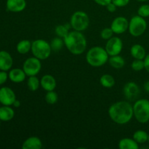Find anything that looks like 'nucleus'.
<instances>
[{
  "mask_svg": "<svg viewBox=\"0 0 149 149\" xmlns=\"http://www.w3.org/2000/svg\"><path fill=\"white\" fill-rule=\"evenodd\" d=\"M9 79L13 82L20 83L26 79V74L23 69L21 68H13L8 74Z\"/></svg>",
  "mask_w": 149,
  "mask_h": 149,
  "instance_id": "nucleus-17",
  "label": "nucleus"
},
{
  "mask_svg": "<svg viewBox=\"0 0 149 149\" xmlns=\"http://www.w3.org/2000/svg\"><path fill=\"white\" fill-rule=\"evenodd\" d=\"M130 55L135 59L144 60L145 57L146 56V52L145 48L142 45L139 44H135L131 47Z\"/></svg>",
  "mask_w": 149,
  "mask_h": 149,
  "instance_id": "nucleus-18",
  "label": "nucleus"
},
{
  "mask_svg": "<svg viewBox=\"0 0 149 149\" xmlns=\"http://www.w3.org/2000/svg\"><path fill=\"white\" fill-rule=\"evenodd\" d=\"M13 64V60L10 54L6 51H0V70L8 71L12 68Z\"/></svg>",
  "mask_w": 149,
  "mask_h": 149,
  "instance_id": "nucleus-14",
  "label": "nucleus"
},
{
  "mask_svg": "<svg viewBox=\"0 0 149 149\" xmlns=\"http://www.w3.org/2000/svg\"><path fill=\"white\" fill-rule=\"evenodd\" d=\"M130 0H112V2L117 7H124L127 5Z\"/></svg>",
  "mask_w": 149,
  "mask_h": 149,
  "instance_id": "nucleus-32",
  "label": "nucleus"
},
{
  "mask_svg": "<svg viewBox=\"0 0 149 149\" xmlns=\"http://www.w3.org/2000/svg\"><path fill=\"white\" fill-rule=\"evenodd\" d=\"M27 85L31 91L35 92L39 89L40 86V81L36 76H31V77H29L28 79Z\"/></svg>",
  "mask_w": 149,
  "mask_h": 149,
  "instance_id": "nucleus-25",
  "label": "nucleus"
},
{
  "mask_svg": "<svg viewBox=\"0 0 149 149\" xmlns=\"http://www.w3.org/2000/svg\"><path fill=\"white\" fill-rule=\"evenodd\" d=\"M137 1H148V0H137Z\"/></svg>",
  "mask_w": 149,
  "mask_h": 149,
  "instance_id": "nucleus-39",
  "label": "nucleus"
},
{
  "mask_svg": "<svg viewBox=\"0 0 149 149\" xmlns=\"http://www.w3.org/2000/svg\"><path fill=\"white\" fill-rule=\"evenodd\" d=\"M8 77V74L6 73L5 71H0V84H3L4 83H5Z\"/></svg>",
  "mask_w": 149,
  "mask_h": 149,
  "instance_id": "nucleus-33",
  "label": "nucleus"
},
{
  "mask_svg": "<svg viewBox=\"0 0 149 149\" xmlns=\"http://www.w3.org/2000/svg\"><path fill=\"white\" fill-rule=\"evenodd\" d=\"M70 24L74 30L84 31L90 25V17L83 11H77L71 15Z\"/></svg>",
  "mask_w": 149,
  "mask_h": 149,
  "instance_id": "nucleus-6",
  "label": "nucleus"
},
{
  "mask_svg": "<svg viewBox=\"0 0 149 149\" xmlns=\"http://www.w3.org/2000/svg\"><path fill=\"white\" fill-rule=\"evenodd\" d=\"M64 45V41L61 37H55L51 41L50 46L52 50L54 52H58L63 48Z\"/></svg>",
  "mask_w": 149,
  "mask_h": 149,
  "instance_id": "nucleus-26",
  "label": "nucleus"
},
{
  "mask_svg": "<svg viewBox=\"0 0 149 149\" xmlns=\"http://www.w3.org/2000/svg\"><path fill=\"white\" fill-rule=\"evenodd\" d=\"M133 114L136 120L141 124L149 121V100L147 99H139L133 106Z\"/></svg>",
  "mask_w": 149,
  "mask_h": 149,
  "instance_id": "nucleus-5",
  "label": "nucleus"
},
{
  "mask_svg": "<svg viewBox=\"0 0 149 149\" xmlns=\"http://www.w3.org/2000/svg\"><path fill=\"white\" fill-rule=\"evenodd\" d=\"M113 31H112V29L110 28H105L100 32V37L102 38L104 40H109V39L113 36Z\"/></svg>",
  "mask_w": 149,
  "mask_h": 149,
  "instance_id": "nucleus-30",
  "label": "nucleus"
},
{
  "mask_svg": "<svg viewBox=\"0 0 149 149\" xmlns=\"http://www.w3.org/2000/svg\"><path fill=\"white\" fill-rule=\"evenodd\" d=\"M143 61L144 64H145V69L149 73V54L145 57Z\"/></svg>",
  "mask_w": 149,
  "mask_h": 149,
  "instance_id": "nucleus-36",
  "label": "nucleus"
},
{
  "mask_svg": "<svg viewBox=\"0 0 149 149\" xmlns=\"http://www.w3.org/2000/svg\"><path fill=\"white\" fill-rule=\"evenodd\" d=\"M133 138L138 144L145 143L148 140V135L146 131L139 130L134 132Z\"/></svg>",
  "mask_w": 149,
  "mask_h": 149,
  "instance_id": "nucleus-24",
  "label": "nucleus"
},
{
  "mask_svg": "<svg viewBox=\"0 0 149 149\" xmlns=\"http://www.w3.org/2000/svg\"><path fill=\"white\" fill-rule=\"evenodd\" d=\"M144 89H145L146 91L147 92V93H149V81H146L145 84H144Z\"/></svg>",
  "mask_w": 149,
  "mask_h": 149,
  "instance_id": "nucleus-37",
  "label": "nucleus"
},
{
  "mask_svg": "<svg viewBox=\"0 0 149 149\" xmlns=\"http://www.w3.org/2000/svg\"><path fill=\"white\" fill-rule=\"evenodd\" d=\"M109 115L112 121L118 125H125L133 117V106L127 101H117L109 109Z\"/></svg>",
  "mask_w": 149,
  "mask_h": 149,
  "instance_id": "nucleus-1",
  "label": "nucleus"
},
{
  "mask_svg": "<svg viewBox=\"0 0 149 149\" xmlns=\"http://www.w3.org/2000/svg\"><path fill=\"white\" fill-rule=\"evenodd\" d=\"M109 54L102 47L95 46L90 48L86 55L87 62L93 67L102 66L109 61Z\"/></svg>",
  "mask_w": 149,
  "mask_h": 149,
  "instance_id": "nucleus-3",
  "label": "nucleus"
},
{
  "mask_svg": "<svg viewBox=\"0 0 149 149\" xmlns=\"http://www.w3.org/2000/svg\"><path fill=\"white\" fill-rule=\"evenodd\" d=\"M41 68H42L41 60L38 59L34 56L27 58L23 63V69L28 77L36 76L40 72Z\"/></svg>",
  "mask_w": 149,
  "mask_h": 149,
  "instance_id": "nucleus-8",
  "label": "nucleus"
},
{
  "mask_svg": "<svg viewBox=\"0 0 149 149\" xmlns=\"http://www.w3.org/2000/svg\"><path fill=\"white\" fill-rule=\"evenodd\" d=\"M31 51L33 56L42 61L47 59L50 56L52 50L50 43L44 39H39L32 42Z\"/></svg>",
  "mask_w": 149,
  "mask_h": 149,
  "instance_id": "nucleus-4",
  "label": "nucleus"
},
{
  "mask_svg": "<svg viewBox=\"0 0 149 149\" xmlns=\"http://www.w3.org/2000/svg\"><path fill=\"white\" fill-rule=\"evenodd\" d=\"M148 143H149V135H148Z\"/></svg>",
  "mask_w": 149,
  "mask_h": 149,
  "instance_id": "nucleus-40",
  "label": "nucleus"
},
{
  "mask_svg": "<svg viewBox=\"0 0 149 149\" xmlns=\"http://www.w3.org/2000/svg\"><path fill=\"white\" fill-rule=\"evenodd\" d=\"M131 68L132 70L135 71H141L145 68V64H144L143 60L135 59V61L131 64Z\"/></svg>",
  "mask_w": 149,
  "mask_h": 149,
  "instance_id": "nucleus-29",
  "label": "nucleus"
},
{
  "mask_svg": "<svg viewBox=\"0 0 149 149\" xmlns=\"http://www.w3.org/2000/svg\"><path fill=\"white\" fill-rule=\"evenodd\" d=\"M26 7V0H7V9L13 13H20Z\"/></svg>",
  "mask_w": 149,
  "mask_h": 149,
  "instance_id": "nucleus-15",
  "label": "nucleus"
},
{
  "mask_svg": "<svg viewBox=\"0 0 149 149\" xmlns=\"http://www.w3.org/2000/svg\"><path fill=\"white\" fill-rule=\"evenodd\" d=\"M31 44L32 42H31L29 40H27V39L21 40L17 43L16 49L19 53L24 55V54L28 53L31 49Z\"/></svg>",
  "mask_w": 149,
  "mask_h": 149,
  "instance_id": "nucleus-22",
  "label": "nucleus"
},
{
  "mask_svg": "<svg viewBox=\"0 0 149 149\" xmlns=\"http://www.w3.org/2000/svg\"><path fill=\"white\" fill-rule=\"evenodd\" d=\"M15 116V111L10 106H4L0 108V120L8 122L12 120Z\"/></svg>",
  "mask_w": 149,
  "mask_h": 149,
  "instance_id": "nucleus-20",
  "label": "nucleus"
},
{
  "mask_svg": "<svg viewBox=\"0 0 149 149\" xmlns=\"http://www.w3.org/2000/svg\"><path fill=\"white\" fill-rule=\"evenodd\" d=\"M13 106H14L15 108L20 107V102L18 100H15V101L14 103H13Z\"/></svg>",
  "mask_w": 149,
  "mask_h": 149,
  "instance_id": "nucleus-38",
  "label": "nucleus"
},
{
  "mask_svg": "<svg viewBox=\"0 0 149 149\" xmlns=\"http://www.w3.org/2000/svg\"><path fill=\"white\" fill-rule=\"evenodd\" d=\"M55 32L58 37L64 39L69 33V29L66 27L65 25H58L55 27Z\"/></svg>",
  "mask_w": 149,
  "mask_h": 149,
  "instance_id": "nucleus-27",
  "label": "nucleus"
},
{
  "mask_svg": "<svg viewBox=\"0 0 149 149\" xmlns=\"http://www.w3.org/2000/svg\"><path fill=\"white\" fill-rule=\"evenodd\" d=\"M15 100V94L12 89L7 87L0 89V103L4 106H12Z\"/></svg>",
  "mask_w": 149,
  "mask_h": 149,
  "instance_id": "nucleus-11",
  "label": "nucleus"
},
{
  "mask_svg": "<svg viewBox=\"0 0 149 149\" xmlns=\"http://www.w3.org/2000/svg\"><path fill=\"white\" fill-rule=\"evenodd\" d=\"M138 15L143 17H149V4H143L138 10Z\"/></svg>",
  "mask_w": 149,
  "mask_h": 149,
  "instance_id": "nucleus-31",
  "label": "nucleus"
},
{
  "mask_svg": "<svg viewBox=\"0 0 149 149\" xmlns=\"http://www.w3.org/2000/svg\"><path fill=\"white\" fill-rule=\"evenodd\" d=\"M100 83L105 88H111L115 85L116 81L111 75L106 74L101 76L100 79Z\"/></svg>",
  "mask_w": 149,
  "mask_h": 149,
  "instance_id": "nucleus-23",
  "label": "nucleus"
},
{
  "mask_svg": "<svg viewBox=\"0 0 149 149\" xmlns=\"http://www.w3.org/2000/svg\"><path fill=\"white\" fill-rule=\"evenodd\" d=\"M106 7L108 11L110 12V13H114V12L116 10V8H117V7H116V6L115 5L112 1L111 3H109L108 5H106Z\"/></svg>",
  "mask_w": 149,
  "mask_h": 149,
  "instance_id": "nucleus-35",
  "label": "nucleus"
},
{
  "mask_svg": "<svg viewBox=\"0 0 149 149\" xmlns=\"http://www.w3.org/2000/svg\"><path fill=\"white\" fill-rule=\"evenodd\" d=\"M147 29V23L144 17L140 15L133 16L129 21V31L130 33L132 36L138 37L145 33Z\"/></svg>",
  "mask_w": 149,
  "mask_h": 149,
  "instance_id": "nucleus-7",
  "label": "nucleus"
},
{
  "mask_svg": "<svg viewBox=\"0 0 149 149\" xmlns=\"http://www.w3.org/2000/svg\"><path fill=\"white\" fill-rule=\"evenodd\" d=\"M63 41L65 46L73 55H81L87 49V39L81 31L75 30L70 31Z\"/></svg>",
  "mask_w": 149,
  "mask_h": 149,
  "instance_id": "nucleus-2",
  "label": "nucleus"
},
{
  "mask_svg": "<svg viewBox=\"0 0 149 149\" xmlns=\"http://www.w3.org/2000/svg\"><path fill=\"white\" fill-rule=\"evenodd\" d=\"M58 100V95L54 90L48 91L45 95V100L48 104L54 105L57 103Z\"/></svg>",
  "mask_w": 149,
  "mask_h": 149,
  "instance_id": "nucleus-28",
  "label": "nucleus"
},
{
  "mask_svg": "<svg viewBox=\"0 0 149 149\" xmlns=\"http://www.w3.org/2000/svg\"><path fill=\"white\" fill-rule=\"evenodd\" d=\"M96 4H97L98 5L103 6V7H106V5L111 3L112 1V0H94Z\"/></svg>",
  "mask_w": 149,
  "mask_h": 149,
  "instance_id": "nucleus-34",
  "label": "nucleus"
},
{
  "mask_svg": "<svg viewBox=\"0 0 149 149\" xmlns=\"http://www.w3.org/2000/svg\"><path fill=\"white\" fill-rule=\"evenodd\" d=\"M105 49L109 56L119 55L123 49L122 40L118 36H112L111 39L107 40Z\"/></svg>",
  "mask_w": 149,
  "mask_h": 149,
  "instance_id": "nucleus-9",
  "label": "nucleus"
},
{
  "mask_svg": "<svg viewBox=\"0 0 149 149\" xmlns=\"http://www.w3.org/2000/svg\"><path fill=\"white\" fill-rule=\"evenodd\" d=\"M108 62H109V65L115 69H121L125 65V59L119 55L111 56Z\"/></svg>",
  "mask_w": 149,
  "mask_h": 149,
  "instance_id": "nucleus-21",
  "label": "nucleus"
},
{
  "mask_svg": "<svg viewBox=\"0 0 149 149\" xmlns=\"http://www.w3.org/2000/svg\"><path fill=\"white\" fill-rule=\"evenodd\" d=\"M40 85L45 91H52L56 88L57 82L55 77L50 74H45L41 79Z\"/></svg>",
  "mask_w": 149,
  "mask_h": 149,
  "instance_id": "nucleus-13",
  "label": "nucleus"
},
{
  "mask_svg": "<svg viewBox=\"0 0 149 149\" xmlns=\"http://www.w3.org/2000/svg\"><path fill=\"white\" fill-rule=\"evenodd\" d=\"M42 148V141L36 136H31L27 138L22 145L23 149H41Z\"/></svg>",
  "mask_w": 149,
  "mask_h": 149,
  "instance_id": "nucleus-16",
  "label": "nucleus"
},
{
  "mask_svg": "<svg viewBox=\"0 0 149 149\" xmlns=\"http://www.w3.org/2000/svg\"><path fill=\"white\" fill-rule=\"evenodd\" d=\"M129 28V21L123 16H119L114 18L111 24V29L116 34L125 33Z\"/></svg>",
  "mask_w": 149,
  "mask_h": 149,
  "instance_id": "nucleus-10",
  "label": "nucleus"
},
{
  "mask_svg": "<svg viewBox=\"0 0 149 149\" xmlns=\"http://www.w3.org/2000/svg\"><path fill=\"white\" fill-rule=\"evenodd\" d=\"M123 93L125 97L127 100H135L140 95V88L138 84L133 81H129L126 83L124 87Z\"/></svg>",
  "mask_w": 149,
  "mask_h": 149,
  "instance_id": "nucleus-12",
  "label": "nucleus"
},
{
  "mask_svg": "<svg viewBox=\"0 0 149 149\" xmlns=\"http://www.w3.org/2000/svg\"><path fill=\"white\" fill-rule=\"evenodd\" d=\"M118 147L119 149H138L139 144L133 138H124L119 141Z\"/></svg>",
  "mask_w": 149,
  "mask_h": 149,
  "instance_id": "nucleus-19",
  "label": "nucleus"
}]
</instances>
